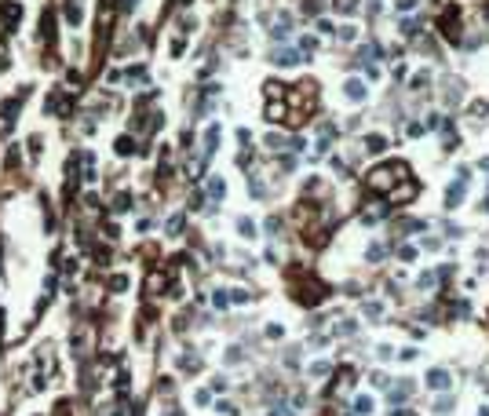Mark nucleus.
Masks as SVG:
<instances>
[{"mask_svg": "<svg viewBox=\"0 0 489 416\" xmlns=\"http://www.w3.org/2000/svg\"><path fill=\"white\" fill-rule=\"evenodd\" d=\"M66 18H70V22H81V7L70 4V7H66Z\"/></svg>", "mask_w": 489, "mask_h": 416, "instance_id": "aec40b11", "label": "nucleus"}, {"mask_svg": "<svg viewBox=\"0 0 489 416\" xmlns=\"http://www.w3.org/2000/svg\"><path fill=\"white\" fill-rule=\"evenodd\" d=\"M442 30H446V37H453V40L460 37V11H456V7L449 15H442Z\"/></svg>", "mask_w": 489, "mask_h": 416, "instance_id": "39448f33", "label": "nucleus"}, {"mask_svg": "<svg viewBox=\"0 0 489 416\" xmlns=\"http://www.w3.org/2000/svg\"><path fill=\"white\" fill-rule=\"evenodd\" d=\"M449 383H453V376H449L446 369H431L427 373V387H435V391H446Z\"/></svg>", "mask_w": 489, "mask_h": 416, "instance_id": "20e7f679", "label": "nucleus"}, {"mask_svg": "<svg viewBox=\"0 0 489 416\" xmlns=\"http://www.w3.org/2000/svg\"><path fill=\"white\" fill-rule=\"evenodd\" d=\"M464 193H467V168H460L456 183H453V187H449V193H446V205H449V208H456L460 201H464Z\"/></svg>", "mask_w": 489, "mask_h": 416, "instance_id": "7ed1b4c3", "label": "nucleus"}, {"mask_svg": "<svg viewBox=\"0 0 489 416\" xmlns=\"http://www.w3.org/2000/svg\"><path fill=\"white\" fill-rule=\"evenodd\" d=\"M128 205H131V197H128V193H117V201H114V208H117V212H124Z\"/></svg>", "mask_w": 489, "mask_h": 416, "instance_id": "6ab92c4d", "label": "nucleus"}, {"mask_svg": "<svg viewBox=\"0 0 489 416\" xmlns=\"http://www.w3.org/2000/svg\"><path fill=\"white\" fill-rule=\"evenodd\" d=\"M478 168H486V172H489V157H482V161H478Z\"/></svg>", "mask_w": 489, "mask_h": 416, "instance_id": "bb28decb", "label": "nucleus"}, {"mask_svg": "<svg viewBox=\"0 0 489 416\" xmlns=\"http://www.w3.org/2000/svg\"><path fill=\"white\" fill-rule=\"evenodd\" d=\"M336 7H340L343 15H351V11H354V0H340V4H336Z\"/></svg>", "mask_w": 489, "mask_h": 416, "instance_id": "4be33fe9", "label": "nucleus"}, {"mask_svg": "<svg viewBox=\"0 0 489 416\" xmlns=\"http://www.w3.org/2000/svg\"><path fill=\"white\" fill-rule=\"evenodd\" d=\"M365 190L369 193H387L391 201H409L416 193V183L409 179V164L406 161H391L380 164L365 175Z\"/></svg>", "mask_w": 489, "mask_h": 416, "instance_id": "f257e3e1", "label": "nucleus"}, {"mask_svg": "<svg viewBox=\"0 0 489 416\" xmlns=\"http://www.w3.org/2000/svg\"><path fill=\"white\" fill-rule=\"evenodd\" d=\"M18 103H22V99H7V103L0 106V113H4V121H7V124H11V117L18 113Z\"/></svg>", "mask_w": 489, "mask_h": 416, "instance_id": "9b49d317", "label": "nucleus"}, {"mask_svg": "<svg viewBox=\"0 0 489 416\" xmlns=\"http://www.w3.org/2000/svg\"><path fill=\"white\" fill-rule=\"evenodd\" d=\"M343 91H347V99H354V103H358V99H365V84H362V80H347Z\"/></svg>", "mask_w": 489, "mask_h": 416, "instance_id": "6e6552de", "label": "nucleus"}, {"mask_svg": "<svg viewBox=\"0 0 489 416\" xmlns=\"http://www.w3.org/2000/svg\"><path fill=\"white\" fill-rule=\"evenodd\" d=\"M117 153H131V139H128V135L117 139Z\"/></svg>", "mask_w": 489, "mask_h": 416, "instance_id": "a211bd4d", "label": "nucleus"}, {"mask_svg": "<svg viewBox=\"0 0 489 416\" xmlns=\"http://www.w3.org/2000/svg\"><path fill=\"white\" fill-rule=\"evenodd\" d=\"M365 146H369L372 153H380L383 146H387V139H383V135H369V139H365Z\"/></svg>", "mask_w": 489, "mask_h": 416, "instance_id": "f8f14e48", "label": "nucleus"}, {"mask_svg": "<svg viewBox=\"0 0 489 416\" xmlns=\"http://www.w3.org/2000/svg\"><path fill=\"white\" fill-rule=\"evenodd\" d=\"M238 230H241L244 237H252V234H256V227H252V219H241V223H238Z\"/></svg>", "mask_w": 489, "mask_h": 416, "instance_id": "f3484780", "label": "nucleus"}, {"mask_svg": "<svg viewBox=\"0 0 489 416\" xmlns=\"http://www.w3.org/2000/svg\"><path fill=\"white\" fill-rule=\"evenodd\" d=\"M223 190H227V187H223V179H212V183H208V193H212V197H223Z\"/></svg>", "mask_w": 489, "mask_h": 416, "instance_id": "4468645a", "label": "nucleus"}, {"mask_svg": "<svg viewBox=\"0 0 489 416\" xmlns=\"http://www.w3.org/2000/svg\"><path fill=\"white\" fill-rule=\"evenodd\" d=\"M486 113H489V103H482V99L471 103V117H486Z\"/></svg>", "mask_w": 489, "mask_h": 416, "instance_id": "ddd939ff", "label": "nucleus"}, {"mask_svg": "<svg viewBox=\"0 0 489 416\" xmlns=\"http://www.w3.org/2000/svg\"><path fill=\"white\" fill-rule=\"evenodd\" d=\"M270 416H292V413H288V409H285V405H278V409H274V413H270Z\"/></svg>", "mask_w": 489, "mask_h": 416, "instance_id": "b1692460", "label": "nucleus"}, {"mask_svg": "<svg viewBox=\"0 0 489 416\" xmlns=\"http://www.w3.org/2000/svg\"><path fill=\"white\" fill-rule=\"evenodd\" d=\"M179 230H183V216H172L168 219V234H179Z\"/></svg>", "mask_w": 489, "mask_h": 416, "instance_id": "dca6fc26", "label": "nucleus"}, {"mask_svg": "<svg viewBox=\"0 0 489 416\" xmlns=\"http://www.w3.org/2000/svg\"><path fill=\"white\" fill-rule=\"evenodd\" d=\"M369 409H372V398H358V405H354V413H358V416H365Z\"/></svg>", "mask_w": 489, "mask_h": 416, "instance_id": "2eb2a0df", "label": "nucleus"}, {"mask_svg": "<svg viewBox=\"0 0 489 416\" xmlns=\"http://www.w3.org/2000/svg\"><path fill=\"white\" fill-rule=\"evenodd\" d=\"M4 66H7V55H4V48H0V70H4Z\"/></svg>", "mask_w": 489, "mask_h": 416, "instance_id": "a878e982", "label": "nucleus"}, {"mask_svg": "<svg viewBox=\"0 0 489 416\" xmlns=\"http://www.w3.org/2000/svg\"><path fill=\"white\" fill-rule=\"evenodd\" d=\"M412 394V380H398V387L391 391V402H402V398H409Z\"/></svg>", "mask_w": 489, "mask_h": 416, "instance_id": "0eeeda50", "label": "nucleus"}, {"mask_svg": "<svg viewBox=\"0 0 489 416\" xmlns=\"http://www.w3.org/2000/svg\"><path fill=\"white\" fill-rule=\"evenodd\" d=\"M303 281L307 285H299L296 277H292V292H296V303H303V307H314V303H322L325 300V281H318L314 274H303Z\"/></svg>", "mask_w": 489, "mask_h": 416, "instance_id": "f03ea898", "label": "nucleus"}, {"mask_svg": "<svg viewBox=\"0 0 489 416\" xmlns=\"http://www.w3.org/2000/svg\"><path fill=\"white\" fill-rule=\"evenodd\" d=\"M380 310H383L380 303H365V314H369V318H376V314H380Z\"/></svg>", "mask_w": 489, "mask_h": 416, "instance_id": "5701e85b", "label": "nucleus"}, {"mask_svg": "<svg viewBox=\"0 0 489 416\" xmlns=\"http://www.w3.org/2000/svg\"><path fill=\"white\" fill-rule=\"evenodd\" d=\"M18 15H22V7H18V4H4V7H0V18H4V26H7V30H11V26L18 22Z\"/></svg>", "mask_w": 489, "mask_h": 416, "instance_id": "423d86ee", "label": "nucleus"}, {"mask_svg": "<svg viewBox=\"0 0 489 416\" xmlns=\"http://www.w3.org/2000/svg\"><path fill=\"white\" fill-rule=\"evenodd\" d=\"M267 95L270 99H281V95H285V88H281V84H267Z\"/></svg>", "mask_w": 489, "mask_h": 416, "instance_id": "412c9836", "label": "nucleus"}, {"mask_svg": "<svg viewBox=\"0 0 489 416\" xmlns=\"http://www.w3.org/2000/svg\"><path fill=\"white\" fill-rule=\"evenodd\" d=\"M135 4H139V0H124V4H121V7H124V11H131V7H135Z\"/></svg>", "mask_w": 489, "mask_h": 416, "instance_id": "393cba45", "label": "nucleus"}, {"mask_svg": "<svg viewBox=\"0 0 489 416\" xmlns=\"http://www.w3.org/2000/svg\"><path fill=\"white\" fill-rule=\"evenodd\" d=\"M446 103H449V106L460 103V80H449V84H446Z\"/></svg>", "mask_w": 489, "mask_h": 416, "instance_id": "9d476101", "label": "nucleus"}, {"mask_svg": "<svg viewBox=\"0 0 489 416\" xmlns=\"http://www.w3.org/2000/svg\"><path fill=\"white\" fill-rule=\"evenodd\" d=\"M274 62H278V66H296L299 55L296 51H274Z\"/></svg>", "mask_w": 489, "mask_h": 416, "instance_id": "1a4fd4ad", "label": "nucleus"}]
</instances>
